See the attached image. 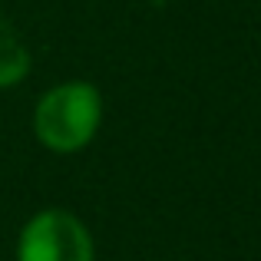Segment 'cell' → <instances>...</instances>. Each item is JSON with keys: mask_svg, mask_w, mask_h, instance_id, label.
Masks as SVG:
<instances>
[{"mask_svg": "<svg viewBox=\"0 0 261 261\" xmlns=\"http://www.w3.org/2000/svg\"><path fill=\"white\" fill-rule=\"evenodd\" d=\"M102 122V96L86 80H66L46 89L33 109V136L57 155H73L96 139Z\"/></svg>", "mask_w": 261, "mask_h": 261, "instance_id": "cell-1", "label": "cell"}, {"mask_svg": "<svg viewBox=\"0 0 261 261\" xmlns=\"http://www.w3.org/2000/svg\"><path fill=\"white\" fill-rule=\"evenodd\" d=\"M17 261H96L86 222L66 208H43L23 225Z\"/></svg>", "mask_w": 261, "mask_h": 261, "instance_id": "cell-2", "label": "cell"}, {"mask_svg": "<svg viewBox=\"0 0 261 261\" xmlns=\"http://www.w3.org/2000/svg\"><path fill=\"white\" fill-rule=\"evenodd\" d=\"M30 73V50L13 33L0 30V89L17 86Z\"/></svg>", "mask_w": 261, "mask_h": 261, "instance_id": "cell-3", "label": "cell"}]
</instances>
